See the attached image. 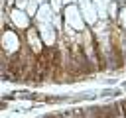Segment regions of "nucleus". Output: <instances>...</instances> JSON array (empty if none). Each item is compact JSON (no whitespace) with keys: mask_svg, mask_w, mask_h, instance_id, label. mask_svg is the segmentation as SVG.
Instances as JSON below:
<instances>
[{"mask_svg":"<svg viewBox=\"0 0 126 118\" xmlns=\"http://www.w3.org/2000/svg\"><path fill=\"white\" fill-rule=\"evenodd\" d=\"M124 87H126V83H124Z\"/></svg>","mask_w":126,"mask_h":118,"instance_id":"1","label":"nucleus"}]
</instances>
